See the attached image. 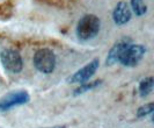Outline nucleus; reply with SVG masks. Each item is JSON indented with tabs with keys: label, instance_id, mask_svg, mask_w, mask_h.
<instances>
[{
	"label": "nucleus",
	"instance_id": "f257e3e1",
	"mask_svg": "<svg viewBox=\"0 0 154 128\" xmlns=\"http://www.w3.org/2000/svg\"><path fill=\"white\" fill-rule=\"evenodd\" d=\"M101 21L94 14L84 15L77 26V35L80 41H89L94 38L100 31Z\"/></svg>",
	"mask_w": 154,
	"mask_h": 128
},
{
	"label": "nucleus",
	"instance_id": "f03ea898",
	"mask_svg": "<svg viewBox=\"0 0 154 128\" xmlns=\"http://www.w3.org/2000/svg\"><path fill=\"white\" fill-rule=\"evenodd\" d=\"M0 61L5 70L11 74H19L23 68V61L20 53L12 48H4L0 50Z\"/></svg>",
	"mask_w": 154,
	"mask_h": 128
},
{
	"label": "nucleus",
	"instance_id": "7ed1b4c3",
	"mask_svg": "<svg viewBox=\"0 0 154 128\" xmlns=\"http://www.w3.org/2000/svg\"><path fill=\"white\" fill-rule=\"evenodd\" d=\"M34 65L43 74H51L56 67V56L51 49L43 48L34 55Z\"/></svg>",
	"mask_w": 154,
	"mask_h": 128
},
{
	"label": "nucleus",
	"instance_id": "20e7f679",
	"mask_svg": "<svg viewBox=\"0 0 154 128\" xmlns=\"http://www.w3.org/2000/svg\"><path fill=\"white\" fill-rule=\"evenodd\" d=\"M146 54V48L141 44H129L121 54L118 63L124 67H136Z\"/></svg>",
	"mask_w": 154,
	"mask_h": 128
},
{
	"label": "nucleus",
	"instance_id": "39448f33",
	"mask_svg": "<svg viewBox=\"0 0 154 128\" xmlns=\"http://www.w3.org/2000/svg\"><path fill=\"white\" fill-rule=\"evenodd\" d=\"M29 100H30V96L27 91L19 90L9 92L0 99V112H5L15 106L27 104Z\"/></svg>",
	"mask_w": 154,
	"mask_h": 128
},
{
	"label": "nucleus",
	"instance_id": "423d86ee",
	"mask_svg": "<svg viewBox=\"0 0 154 128\" xmlns=\"http://www.w3.org/2000/svg\"><path fill=\"white\" fill-rule=\"evenodd\" d=\"M100 67V61L99 58H94L88 64H86L85 67H82L81 69H79L75 74L67 78L69 83H87L93 76L95 75L96 70Z\"/></svg>",
	"mask_w": 154,
	"mask_h": 128
},
{
	"label": "nucleus",
	"instance_id": "0eeeda50",
	"mask_svg": "<svg viewBox=\"0 0 154 128\" xmlns=\"http://www.w3.org/2000/svg\"><path fill=\"white\" fill-rule=\"evenodd\" d=\"M131 9L130 6L128 5V2L125 1H119L116 7L114 8V12H112V20L116 25L118 26H123L126 25L131 20Z\"/></svg>",
	"mask_w": 154,
	"mask_h": 128
},
{
	"label": "nucleus",
	"instance_id": "6e6552de",
	"mask_svg": "<svg viewBox=\"0 0 154 128\" xmlns=\"http://www.w3.org/2000/svg\"><path fill=\"white\" fill-rule=\"evenodd\" d=\"M131 40L129 38H124L122 40H119L118 42H116L115 44L111 47V49L109 50L107 60H106V64L107 65H112L118 62V58L121 56V54L124 51V49L129 44H131Z\"/></svg>",
	"mask_w": 154,
	"mask_h": 128
},
{
	"label": "nucleus",
	"instance_id": "1a4fd4ad",
	"mask_svg": "<svg viewBox=\"0 0 154 128\" xmlns=\"http://www.w3.org/2000/svg\"><path fill=\"white\" fill-rule=\"evenodd\" d=\"M153 84H154L153 77H147V78L143 79L140 82L138 91L141 98H145V97H147L152 92V90H153Z\"/></svg>",
	"mask_w": 154,
	"mask_h": 128
},
{
	"label": "nucleus",
	"instance_id": "9d476101",
	"mask_svg": "<svg viewBox=\"0 0 154 128\" xmlns=\"http://www.w3.org/2000/svg\"><path fill=\"white\" fill-rule=\"evenodd\" d=\"M131 7L132 11L138 16H143L147 12V6L145 5L144 0H131Z\"/></svg>",
	"mask_w": 154,
	"mask_h": 128
},
{
	"label": "nucleus",
	"instance_id": "9b49d317",
	"mask_svg": "<svg viewBox=\"0 0 154 128\" xmlns=\"http://www.w3.org/2000/svg\"><path fill=\"white\" fill-rule=\"evenodd\" d=\"M101 83H102V80H94V82H91V83H84L82 85H80L77 90H74L73 93H74V96L81 94V93H85V92H87V91L93 90V89H95L96 86L101 85Z\"/></svg>",
	"mask_w": 154,
	"mask_h": 128
},
{
	"label": "nucleus",
	"instance_id": "f8f14e48",
	"mask_svg": "<svg viewBox=\"0 0 154 128\" xmlns=\"http://www.w3.org/2000/svg\"><path fill=\"white\" fill-rule=\"evenodd\" d=\"M154 111V104L153 103H149V104H146V105L139 107L138 111H137V117L138 118H144L148 114H151Z\"/></svg>",
	"mask_w": 154,
	"mask_h": 128
},
{
	"label": "nucleus",
	"instance_id": "ddd939ff",
	"mask_svg": "<svg viewBox=\"0 0 154 128\" xmlns=\"http://www.w3.org/2000/svg\"><path fill=\"white\" fill-rule=\"evenodd\" d=\"M46 128H66V126H54V127H46Z\"/></svg>",
	"mask_w": 154,
	"mask_h": 128
}]
</instances>
